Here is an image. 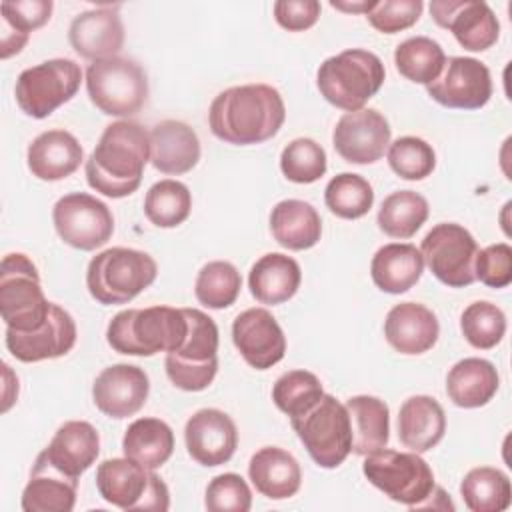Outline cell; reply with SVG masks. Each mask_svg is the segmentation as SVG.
<instances>
[{"label":"cell","instance_id":"3957f363","mask_svg":"<svg viewBox=\"0 0 512 512\" xmlns=\"http://www.w3.org/2000/svg\"><path fill=\"white\" fill-rule=\"evenodd\" d=\"M188 332L184 308L150 306L118 312L108 328L106 342L112 350L126 356H154L180 348Z\"/></svg>","mask_w":512,"mask_h":512},{"label":"cell","instance_id":"9c48e42d","mask_svg":"<svg viewBox=\"0 0 512 512\" xmlns=\"http://www.w3.org/2000/svg\"><path fill=\"white\" fill-rule=\"evenodd\" d=\"M96 488L108 504L120 510L166 512L170 508V492L164 480L126 456L98 464Z\"/></svg>","mask_w":512,"mask_h":512},{"label":"cell","instance_id":"74e56055","mask_svg":"<svg viewBox=\"0 0 512 512\" xmlns=\"http://www.w3.org/2000/svg\"><path fill=\"white\" fill-rule=\"evenodd\" d=\"M394 64L406 80L428 86L440 76L446 64V54L436 40L428 36H412L396 46Z\"/></svg>","mask_w":512,"mask_h":512},{"label":"cell","instance_id":"7dc6e473","mask_svg":"<svg viewBox=\"0 0 512 512\" xmlns=\"http://www.w3.org/2000/svg\"><path fill=\"white\" fill-rule=\"evenodd\" d=\"M422 10V0H376L366 18L378 32L396 34L414 26L420 20Z\"/></svg>","mask_w":512,"mask_h":512},{"label":"cell","instance_id":"c3c4849f","mask_svg":"<svg viewBox=\"0 0 512 512\" xmlns=\"http://www.w3.org/2000/svg\"><path fill=\"white\" fill-rule=\"evenodd\" d=\"M474 276L488 288H506L512 282V248L506 242L476 252Z\"/></svg>","mask_w":512,"mask_h":512},{"label":"cell","instance_id":"f35d334b","mask_svg":"<svg viewBox=\"0 0 512 512\" xmlns=\"http://www.w3.org/2000/svg\"><path fill=\"white\" fill-rule=\"evenodd\" d=\"M192 210V194L186 184L166 178L152 184L144 198V214L158 228L180 226Z\"/></svg>","mask_w":512,"mask_h":512},{"label":"cell","instance_id":"681fc988","mask_svg":"<svg viewBox=\"0 0 512 512\" xmlns=\"http://www.w3.org/2000/svg\"><path fill=\"white\" fill-rule=\"evenodd\" d=\"M52 0H14L0 4V20L20 34L30 36L32 30L44 26L52 16Z\"/></svg>","mask_w":512,"mask_h":512},{"label":"cell","instance_id":"b9f144b4","mask_svg":"<svg viewBox=\"0 0 512 512\" xmlns=\"http://www.w3.org/2000/svg\"><path fill=\"white\" fill-rule=\"evenodd\" d=\"M324 396L322 382L308 370H288L272 386V400L288 418H296Z\"/></svg>","mask_w":512,"mask_h":512},{"label":"cell","instance_id":"5bb4252c","mask_svg":"<svg viewBox=\"0 0 512 512\" xmlns=\"http://www.w3.org/2000/svg\"><path fill=\"white\" fill-rule=\"evenodd\" d=\"M52 220L58 236L68 246L84 252L104 246L114 232L110 208L86 192L62 196L54 204Z\"/></svg>","mask_w":512,"mask_h":512},{"label":"cell","instance_id":"9a60e30c","mask_svg":"<svg viewBox=\"0 0 512 512\" xmlns=\"http://www.w3.org/2000/svg\"><path fill=\"white\" fill-rule=\"evenodd\" d=\"M428 96L458 110H478L492 96V76L484 62L470 56L446 58L440 76L426 86Z\"/></svg>","mask_w":512,"mask_h":512},{"label":"cell","instance_id":"52a82bcc","mask_svg":"<svg viewBox=\"0 0 512 512\" xmlns=\"http://www.w3.org/2000/svg\"><path fill=\"white\" fill-rule=\"evenodd\" d=\"M50 306L36 264L22 252L6 254L0 264V314L6 328L32 332L46 322Z\"/></svg>","mask_w":512,"mask_h":512},{"label":"cell","instance_id":"836d02e7","mask_svg":"<svg viewBox=\"0 0 512 512\" xmlns=\"http://www.w3.org/2000/svg\"><path fill=\"white\" fill-rule=\"evenodd\" d=\"M346 410L352 428V452L368 456L386 448L390 438V410L388 404L376 396L358 394L346 400Z\"/></svg>","mask_w":512,"mask_h":512},{"label":"cell","instance_id":"ba28073f","mask_svg":"<svg viewBox=\"0 0 512 512\" xmlns=\"http://www.w3.org/2000/svg\"><path fill=\"white\" fill-rule=\"evenodd\" d=\"M188 332L180 348L166 354L170 382L186 392L206 390L218 372V326L198 308H184Z\"/></svg>","mask_w":512,"mask_h":512},{"label":"cell","instance_id":"4316f807","mask_svg":"<svg viewBox=\"0 0 512 512\" xmlns=\"http://www.w3.org/2000/svg\"><path fill=\"white\" fill-rule=\"evenodd\" d=\"M76 492L78 478L66 476L38 454L20 506L24 512H70L76 504Z\"/></svg>","mask_w":512,"mask_h":512},{"label":"cell","instance_id":"816d5d0a","mask_svg":"<svg viewBox=\"0 0 512 512\" xmlns=\"http://www.w3.org/2000/svg\"><path fill=\"white\" fill-rule=\"evenodd\" d=\"M332 8L336 10H342V12H364L368 14L370 8L374 6V2H368V0H358V2H330Z\"/></svg>","mask_w":512,"mask_h":512},{"label":"cell","instance_id":"7c38bea8","mask_svg":"<svg viewBox=\"0 0 512 512\" xmlns=\"http://www.w3.org/2000/svg\"><path fill=\"white\" fill-rule=\"evenodd\" d=\"M82 82V68L70 58H52L20 72L14 96L18 108L30 118H46L70 102Z\"/></svg>","mask_w":512,"mask_h":512},{"label":"cell","instance_id":"603a6c76","mask_svg":"<svg viewBox=\"0 0 512 512\" xmlns=\"http://www.w3.org/2000/svg\"><path fill=\"white\" fill-rule=\"evenodd\" d=\"M388 344L406 356L428 352L440 336L436 314L418 302H400L390 308L384 320Z\"/></svg>","mask_w":512,"mask_h":512},{"label":"cell","instance_id":"f1b7e54d","mask_svg":"<svg viewBox=\"0 0 512 512\" xmlns=\"http://www.w3.org/2000/svg\"><path fill=\"white\" fill-rule=\"evenodd\" d=\"M248 476L254 488L270 500L292 498L302 484L298 460L278 446H264L254 452L248 462Z\"/></svg>","mask_w":512,"mask_h":512},{"label":"cell","instance_id":"7bdbcfd3","mask_svg":"<svg viewBox=\"0 0 512 512\" xmlns=\"http://www.w3.org/2000/svg\"><path fill=\"white\" fill-rule=\"evenodd\" d=\"M460 330L470 346L490 350L500 344L506 334V316L496 304L478 300L464 308L460 316Z\"/></svg>","mask_w":512,"mask_h":512},{"label":"cell","instance_id":"60d3db41","mask_svg":"<svg viewBox=\"0 0 512 512\" xmlns=\"http://www.w3.org/2000/svg\"><path fill=\"white\" fill-rule=\"evenodd\" d=\"M324 202L338 218L356 220L370 212L374 204V190L360 174L342 172L326 184Z\"/></svg>","mask_w":512,"mask_h":512},{"label":"cell","instance_id":"f6af8a7d","mask_svg":"<svg viewBox=\"0 0 512 512\" xmlns=\"http://www.w3.org/2000/svg\"><path fill=\"white\" fill-rule=\"evenodd\" d=\"M388 164L404 180H424L436 168V152L418 136H402L388 146Z\"/></svg>","mask_w":512,"mask_h":512},{"label":"cell","instance_id":"e0dca14e","mask_svg":"<svg viewBox=\"0 0 512 512\" xmlns=\"http://www.w3.org/2000/svg\"><path fill=\"white\" fill-rule=\"evenodd\" d=\"M390 124L374 108L346 112L334 126L332 144L350 164H374L390 146Z\"/></svg>","mask_w":512,"mask_h":512},{"label":"cell","instance_id":"ffe728a7","mask_svg":"<svg viewBox=\"0 0 512 512\" xmlns=\"http://www.w3.org/2000/svg\"><path fill=\"white\" fill-rule=\"evenodd\" d=\"M184 442L192 460L200 466L214 468L226 464L238 446L234 420L218 408L194 412L184 426Z\"/></svg>","mask_w":512,"mask_h":512},{"label":"cell","instance_id":"ac0fdd59","mask_svg":"<svg viewBox=\"0 0 512 512\" xmlns=\"http://www.w3.org/2000/svg\"><path fill=\"white\" fill-rule=\"evenodd\" d=\"M232 340L244 362L268 370L286 354V336L266 308H248L232 322Z\"/></svg>","mask_w":512,"mask_h":512},{"label":"cell","instance_id":"8992f818","mask_svg":"<svg viewBox=\"0 0 512 512\" xmlns=\"http://www.w3.org/2000/svg\"><path fill=\"white\" fill-rule=\"evenodd\" d=\"M362 472L384 496L408 508H428L436 492L432 468L412 450H376L366 456Z\"/></svg>","mask_w":512,"mask_h":512},{"label":"cell","instance_id":"30bf717a","mask_svg":"<svg viewBox=\"0 0 512 512\" xmlns=\"http://www.w3.org/2000/svg\"><path fill=\"white\" fill-rule=\"evenodd\" d=\"M90 102L108 116L128 118L148 100V78L142 66L130 58L112 56L96 60L86 70Z\"/></svg>","mask_w":512,"mask_h":512},{"label":"cell","instance_id":"d4e9b609","mask_svg":"<svg viewBox=\"0 0 512 512\" xmlns=\"http://www.w3.org/2000/svg\"><path fill=\"white\" fill-rule=\"evenodd\" d=\"M198 160L200 140L186 122L162 120L150 130V162L162 174H186Z\"/></svg>","mask_w":512,"mask_h":512},{"label":"cell","instance_id":"d6a6232c","mask_svg":"<svg viewBox=\"0 0 512 512\" xmlns=\"http://www.w3.org/2000/svg\"><path fill=\"white\" fill-rule=\"evenodd\" d=\"M270 232L288 250H308L322 236V220L316 208L304 200H280L270 212Z\"/></svg>","mask_w":512,"mask_h":512},{"label":"cell","instance_id":"d590c367","mask_svg":"<svg viewBox=\"0 0 512 512\" xmlns=\"http://www.w3.org/2000/svg\"><path fill=\"white\" fill-rule=\"evenodd\" d=\"M428 202L414 190H398L384 198L378 210V228L398 240L412 238L428 220Z\"/></svg>","mask_w":512,"mask_h":512},{"label":"cell","instance_id":"bcb514c9","mask_svg":"<svg viewBox=\"0 0 512 512\" xmlns=\"http://www.w3.org/2000/svg\"><path fill=\"white\" fill-rule=\"evenodd\" d=\"M204 506L210 512H248L252 506V492L240 474L224 472L210 480Z\"/></svg>","mask_w":512,"mask_h":512},{"label":"cell","instance_id":"d6986e66","mask_svg":"<svg viewBox=\"0 0 512 512\" xmlns=\"http://www.w3.org/2000/svg\"><path fill=\"white\" fill-rule=\"evenodd\" d=\"M150 394L148 374L134 364H112L92 384V400L108 418H128L142 410Z\"/></svg>","mask_w":512,"mask_h":512},{"label":"cell","instance_id":"2e32d148","mask_svg":"<svg viewBox=\"0 0 512 512\" xmlns=\"http://www.w3.org/2000/svg\"><path fill=\"white\" fill-rule=\"evenodd\" d=\"M430 14L440 28L450 30L456 42L470 52L488 50L500 36V22L482 0H432Z\"/></svg>","mask_w":512,"mask_h":512},{"label":"cell","instance_id":"1f68e13d","mask_svg":"<svg viewBox=\"0 0 512 512\" xmlns=\"http://www.w3.org/2000/svg\"><path fill=\"white\" fill-rule=\"evenodd\" d=\"M500 376L496 366L484 358L458 360L446 376V394L460 408L486 406L498 392Z\"/></svg>","mask_w":512,"mask_h":512},{"label":"cell","instance_id":"44dd1931","mask_svg":"<svg viewBox=\"0 0 512 512\" xmlns=\"http://www.w3.org/2000/svg\"><path fill=\"white\" fill-rule=\"evenodd\" d=\"M76 344V322L58 304L52 302L46 322L32 332L6 328V348L20 362H42L68 354Z\"/></svg>","mask_w":512,"mask_h":512},{"label":"cell","instance_id":"8fae6325","mask_svg":"<svg viewBox=\"0 0 512 512\" xmlns=\"http://www.w3.org/2000/svg\"><path fill=\"white\" fill-rule=\"evenodd\" d=\"M290 424L320 468H338L352 452L348 410L332 394H324L304 414L290 418Z\"/></svg>","mask_w":512,"mask_h":512},{"label":"cell","instance_id":"277c9868","mask_svg":"<svg viewBox=\"0 0 512 512\" xmlns=\"http://www.w3.org/2000/svg\"><path fill=\"white\" fill-rule=\"evenodd\" d=\"M384 78V64L374 52L348 48L320 64L316 86L332 106L356 112L382 88Z\"/></svg>","mask_w":512,"mask_h":512},{"label":"cell","instance_id":"f907efd6","mask_svg":"<svg viewBox=\"0 0 512 512\" xmlns=\"http://www.w3.org/2000/svg\"><path fill=\"white\" fill-rule=\"evenodd\" d=\"M276 22L288 32H302L312 28L320 18L318 0H278L272 6Z\"/></svg>","mask_w":512,"mask_h":512},{"label":"cell","instance_id":"6da1fadb","mask_svg":"<svg viewBox=\"0 0 512 512\" xmlns=\"http://www.w3.org/2000/svg\"><path fill=\"white\" fill-rule=\"evenodd\" d=\"M284 118V100L268 84L226 88L212 100L208 110L212 134L234 146H252L274 138Z\"/></svg>","mask_w":512,"mask_h":512},{"label":"cell","instance_id":"ee69618b","mask_svg":"<svg viewBox=\"0 0 512 512\" xmlns=\"http://www.w3.org/2000/svg\"><path fill=\"white\" fill-rule=\"evenodd\" d=\"M326 152L312 138H296L280 154L282 174L296 184H312L326 174Z\"/></svg>","mask_w":512,"mask_h":512},{"label":"cell","instance_id":"5b68a950","mask_svg":"<svg viewBox=\"0 0 512 512\" xmlns=\"http://www.w3.org/2000/svg\"><path fill=\"white\" fill-rule=\"evenodd\" d=\"M158 274L154 258L142 250L114 246L96 254L86 270L90 296L104 304H126L146 290Z\"/></svg>","mask_w":512,"mask_h":512},{"label":"cell","instance_id":"ab89813d","mask_svg":"<svg viewBox=\"0 0 512 512\" xmlns=\"http://www.w3.org/2000/svg\"><path fill=\"white\" fill-rule=\"evenodd\" d=\"M242 288L238 268L226 260H214L200 268L194 284L196 300L212 310L228 308L236 302Z\"/></svg>","mask_w":512,"mask_h":512},{"label":"cell","instance_id":"7a4b0ae2","mask_svg":"<svg viewBox=\"0 0 512 512\" xmlns=\"http://www.w3.org/2000/svg\"><path fill=\"white\" fill-rule=\"evenodd\" d=\"M150 160V132L138 122L108 124L86 160L88 186L108 198H124L140 188Z\"/></svg>","mask_w":512,"mask_h":512},{"label":"cell","instance_id":"7402d4cb","mask_svg":"<svg viewBox=\"0 0 512 512\" xmlns=\"http://www.w3.org/2000/svg\"><path fill=\"white\" fill-rule=\"evenodd\" d=\"M70 46L92 62L116 56L124 46V24L110 6L80 12L68 28Z\"/></svg>","mask_w":512,"mask_h":512},{"label":"cell","instance_id":"8d00e7d4","mask_svg":"<svg viewBox=\"0 0 512 512\" xmlns=\"http://www.w3.org/2000/svg\"><path fill=\"white\" fill-rule=\"evenodd\" d=\"M460 494L472 512H502L512 502L510 478L492 466L472 468L460 482Z\"/></svg>","mask_w":512,"mask_h":512},{"label":"cell","instance_id":"e575fe53","mask_svg":"<svg viewBox=\"0 0 512 512\" xmlns=\"http://www.w3.org/2000/svg\"><path fill=\"white\" fill-rule=\"evenodd\" d=\"M122 452L144 468L156 470L174 452V432L160 418H138L124 432Z\"/></svg>","mask_w":512,"mask_h":512},{"label":"cell","instance_id":"cb8c5ba5","mask_svg":"<svg viewBox=\"0 0 512 512\" xmlns=\"http://www.w3.org/2000/svg\"><path fill=\"white\" fill-rule=\"evenodd\" d=\"M40 454L66 476L80 478L100 454L98 430L86 420L64 422Z\"/></svg>","mask_w":512,"mask_h":512},{"label":"cell","instance_id":"4fadbf2b","mask_svg":"<svg viewBox=\"0 0 512 512\" xmlns=\"http://www.w3.org/2000/svg\"><path fill=\"white\" fill-rule=\"evenodd\" d=\"M478 244L474 236L456 222H440L424 236L420 254L430 272L450 288L470 286L474 276Z\"/></svg>","mask_w":512,"mask_h":512},{"label":"cell","instance_id":"484cf974","mask_svg":"<svg viewBox=\"0 0 512 512\" xmlns=\"http://www.w3.org/2000/svg\"><path fill=\"white\" fill-rule=\"evenodd\" d=\"M82 160L84 150L80 142L66 130H46L38 134L26 150L28 170L44 182L68 178L80 168Z\"/></svg>","mask_w":512,"mask_h":512},{"label":"cell","instance_id":"83f0119b","mask_svg":"<svg viewBox=\"0 0 512 512\" xmlns=\"http://www.w3.org/2000/svg\"><path fill=\"white\" fill-rule=\"evenodd\" d=\"M446 432V414L440 402L426 394L404 400L398 412V440L412 452L432 450Z\"/></svg>","mask_w":512,"mask_h":512},{"label":"cell","instance_id":"f546056e","mask_svg":"<svg viewBox=\"0 0 512 512\" xmlns=\"http://www.w3.org/2000/svg\"><path fill=\"white\" fill-rule=\"evenodd\" d=\"M300 264L282 252H270L258 258L248 274L250 294L262 304L288 302L300 288Z\"/></svg>","mask_w":512,"mask_h":512},{"label":"cell","instance_id":"4dcf8cb0","mask_svg":"<svg viewBox=\"0 0 512 512\" xmlns=\"http://www.w3.org/2000/svg\"><path fill=\"white\" fill-rule=\"evenodd\" d=\"M424 272V258L414 244H384L370 262V276L376 288L386 294L408 292Z\"/></svg>","mask_w":512,"mask_h":512}]
</instances>
